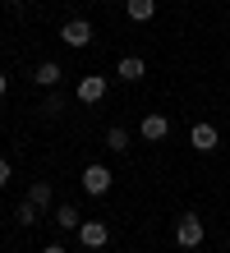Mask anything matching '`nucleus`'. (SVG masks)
Here are the masks:
<instances>
[{
	"mask_svg": "<svg viewBox=\"0 0 230 253\" xmlns=\"http://www.w3.org/2000/svg\"><path fill=\"white\" fill-rule=\"evenodd\" d=\"M175 244H180V249H198V244H203V216H198V212H184V216H180Z\"/></svg>",
	"mask_w": 230,
	"mask_h": 253,
	"instance_id": "nucleus-1",
	"label": "nucleus"
},
{
	"mask_svg": "<svg viewBox=\"0 0 230 253\" xmlns=\"http://www.w3.org/2000/svg\"><path fill=\"white\" fill-rule=\"evenodd\" d=\"M60 42H65V46H74V51L92 46V23H88V19H69L65 28H60Z\"/></svg>",
	"mask_w": 230,
	"mask_h": 253,
	"instance_id": "nucleus-2",
	"label": "nucleus"
},
{
	"mask_svg": "<svg viewBox=\"0 0 230 253\" xmlns=\"http://www.w3.org/2000/svg\"><path fill=\"white\" fill-rule=\"evenodd\" d=\"M83 193H92V198H101V193H111V170H106L101 161H92V166L83 170Z\"/></svg>",
	"mask_w": 230,
	"mask_h": 253,
	"instance_id": "nucleus-3",
	"label": "nucleus"
},
{
	"mask_svg": "<svg viewBox=\"0 0 230 253\" xmlns=\"http://www.w3.org/2000/svg\"><path fill=\"white\" fill-rule=\"evenodd\" d=\"M79 240H83L88 253H97V249H106L111 230H106V221H83V226H79Z\"/></svg>",
	"mask_w": 230,
	"mask_h": 253,
	"instance_id": "nucleus-4",
	"label": "nucleus"
},
{
	"mask_svg": "<svg viewBox=\"0 0 230 253\" xmlns=\"http://www.w3.org/2000/svg\"><path fill=\"white\" fill-rule=\"evenodd\" d=\"M189 143L198 147V152H217V143H221V133H217V125H203V120H198V125L189 129Z\"/></svg>",
	"mask_w": 230,
	"mask_h": 253,
	"instance_id": "nucleus-5",
	"label": "nucleus"
},
{
	"mask_svg": "<svg viewBox=\"0 0 230 253\" xmlns=\"http://www.w3.org/2000/svg\"><path fill=\"white\" fill-rule=\"evenodd\" d=\"M138 133H143L147 143H161L166 133H171V120H166V115H143V125H138Z\"/></svg>",
	"mask_w": 230,
	"mask_h": 253,
	"instance_id": "nucleus-6",
	"label": "nucleus"
},
{
	"mask_svg": "<svg viewBox=\"0 0 230 253\" xmlns=\"http://www.w3.org/2000/svg\"><path fill=\"white\" fill-rule=\"evenodd\" d=\"M101 97H106V79H101V74H88V79L79 83V101H88V106H97Z\"/></svg>",
	"mask_w": 230,
	"mask_h": 253,
	"instance_id": "nucleus-7",
	"label": "nucleus"
},
{
	"mask_svg": "<svg viewBox=\"0 0 230 253\" xmlns=\"http://www.w3.org/2000/svg\"><path fill=\"white\" fill-rule=\"evenodd\" d=\"M115 74H120L125 83H138V79L147 74V60H143V55H125V60L115 65Z\"/></svg>",
	"mask_w": 230,
	"mask_h": 253,
	"instance_id": "nucleus-8",
	"label": "nucleus"
},
{
	"mask_svg": "<svg viewBox=\"0 0 230 253\" xmlns=\"http://www.w3.org/2000/svg\"><path fill=\"white\" fill-rule=\"evenodd\" d=\"M60 74H65V69H60L55 60H46V65L33 69V83H37V87H55V83H60Z\"/></svg>",
	"mask_w": 230,
	"mask_h": 253,
	"instance_id": "nucleus-9",
	"label": "nucleus"
},
{
	"mask_svg": "<svg viewBox=\"0 0 230 253\" xmlns=\"http://www.w3.org/2000/svg\"><path fill=\"white\" fill-rule=\"evenodd\" d=\"M55 226L60 230H79L83 226V221H79V207H74V203H60L55 207Z\"/></svg>",
	"mask_w": 230,
	"mask_h": 253,
	"instance_id": "nucleus-10",
	"label": "nucleus"
},
{
	"mask_svg": "<svg viewBox=\"0 0 230 253\" xmlns=\"http://www.w3.org/2000/svg\"><path fill=\"white\" fill-rule=\"evenodd\" d=\"M152 14H157V0H129V19L134 23H147Z\"/></svg>",
	"mask_w": 230,
	"mask_h": 253,
	"instance_id": "nucleus-11",
	"label": "nucleus"
},
{
	"mask_svg": "<svg viewBox=\"0 0 230 253\" xmlns=\"http://www.w3.org/2000/svg\"><path fill=\"white\" fill-rule=\"evenodd\" d=\"M106 147H111V152H129V129L111 125V129H106Z\"/></svg>",
	"mask_w": 230,
	"mask_h": 253,
	"instance_id": "nucleus-12",
	"label": "nucleus"
},
{
	"mask_svg": "<svg viewBox=\"0 0 230 253\" xmlns=\"http://www.w3.org/2000/svg\"><path fill=\"white\" fill-rule=\"evenodd\" d=\"M28 203H37V207H51V184H46V180L28 184Z\"/></svg>",
	"mask_w": 230,
	"mask_h": 253,
	"instance_id": "nucleus-13",
	"label": "nucleus"
},
{
	"mask_svg": "<svg viewBox=\"0 0 230 253\" xmlns=\"http://www.w3.org/2000/svg\"><path fill=\"white\" fill-rule=\"evenodd\" d=\"M37 212H42V207L23 198V203H19V212H14V221H19V226H37Z\"/></svg>",
	"mask_w": 230,
	"mask_h": 253,
	"instance_id": "nucleus-14",
	"label": "nucleus"
},
{
	"mask_svg": "<svg viewBox=\"0 0 230 253\" xmlns=\"http://www.w3.org/2000/svg\"><path fill=\"white\" fill-rule=\"evenodd\" d=\"M42 111H46V115H60V111H65V101H60V97L51 92V97H46V101H42Z\"/></svg>",
	"mask_w": 230,
	"mask_h": 253,
	"instance_id": "nucleus-15",
	"label": "nucleus"
},
{
	"mask_svg": "<svg viewBox=\"0 0 230 253\" xmlns=\"http://www.w3.org/2000/svg\"><path fill=\"white\" fill-rule=\"evenodd\" d=\"M0 184H9V161L0 157Z\"/></svg>",
	"mask_w": 230,
	"mask_h": 253,
	"instance_id": "nucleus-16",
	"label": "nucleus"
},
{
	"mask_svg": "<svg viewBox=\"0 0 230 253\" xmlns=\"http://www.w3.org/2000/svg\"><path fill=\"white\" fill-rule=\"evenodd\" d=\"M9 92V79H5V74H0V97H5Z\"/></svg>",
	"mask_w": 230,
	"mask_h": 253,
	"instance_id": "nucleus-17",
	"label": "nucleus"
},
{
	"mask_svg": "<svg viewBox=\"0 0 230 253\" xmlns=\"http://www.w3.org/2000/svg\"><path fill=\"white\" fill-rule=\"evenodd\" d=\"M42 253H65V249H60V244H46V249H42Z\"/></svg>",
	"mask_w": 230,
	"mask_h": 253,
	"instance_id": "nucleus-18",
	"label": "nucleus"
},
{
	"mask_svg": "<svg viewBox=\"0 0 230 253\" xmlns=\"http://www.w3.org/2000/svg\"><path fill=\"white\" fill-rule=\"evenodd\" d=\"M14 5H19V0H14Z\"/></svg>",
	"mask_w": 230,
	"mask_h": 253,
	"instance_id": "nucleus-19",
	"label": "nucleus"
}]
</instances>
